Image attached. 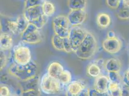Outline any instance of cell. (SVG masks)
<instances>
[{
    "label": "cell",
    "mask_w": 129,
    "mask_h": 96,
    "mask_svg": "<svg viewBox=\"0 0 129 96\" xmlns=\"http://www.w3.org/2000/svg\"><path fill=\"white\" fill-rule=\"evenodd\" d=\"M123 82H129V68L126 71L124 75Z\"/></svg>",
    "instance_id": "cell-38"
},
{
    "label": "cell",
    "mask_w": 129,
    "mask_h": 96,
    "mask_svg": "<svg viewBox=\"0 0 129 96\" xmlns=\"http://www.w3.org/2000/svg\"><path fill=\"white\" fill-rule=\"evenodd\" d=\"M20 87L22 92L30 90L40 89L39 86V78L38 75H36L31 78L26 80L20 81L19 83Z\"/></svg>",
    "instance_id": "cell-12"
},
{
    "label": "cell",
    "mask_w": 129,
    "mask_h": 96,
    "mask_svg": "<svg viewBox=\"0 0 129 96\" xmlns=\"http://www.w3.org/2000/svg\"><path fill=\"white\" fill-rule=\"evenodd\" d=\"M40 89L22 92L21 96H40Z\"/></svg>",
    "instance_id": "cell-34"
},
{
    "label": "cell",
    "mask_w": 129,
    "mask_h": 96,
    "mask_svg": "<svg viewBox=\"0 0 129 96\" xmlns=\"http://www.w3.org/2000/svg\"><path fill=\"white\" fill-rule=\"evenodd\" d=\"M123 93L120 83L110 82L108 91L109 96H123Z\"/></svg>",
    "instance_id": "cell-18"
},
{
    "label": "cell",
    "mask_w": 129,
    "mask_h": 96,
    "mask_svg": "<svg viewBox=\"0 0 129 96\" xmlns=\"http://www.w3.org/2000/svg\"><path fill=\"white\" fill-rule=\"evenodd\" d=\"M67 5L70 10H84L87 6V0H68Z\"/></svg>",
    "instance_id": "cell-19"
},
{
    "label": "cell",
    "mask_w": 129,
    "mask_h": 96,
    "mask_svg": "<svg viewBox=\"0 0 129 96\" xmlns=\"http://www.w3.org/2000/svg\"><path fill=\"white\" fill-rule=\"evenodd\" d=\"M57 79L62 85H68L72 80V75L70 71L64 70L59 75Z\"/></svg>",
    "instance_id": "cell-23"
},
{
    "label": "cell",
    "mask_w": 129,
    "mask_h": 96,
    "mask_svg": "<svg viewBox=\"0 0 129 96\" xmlns=\"http://www.w3.org/2000/svg\"><path fill=\"white\" fill-rule=\"evenodd\" d=\"M88 31L79 26L71 27L69 37L73 52L75 53L86 37Z\"/></svg>",
    "instance_id": "cell-6"
},
{
    "label": "cell",
    "mask_w": 129,
    "mask_h": 96,
    "mask_svg": "<svg viewBox=\"0 0 129 96\" xmlns=\"http://www.w3.org/2000/svg\"><path fill=\"white\" fill-rule=\"evenodd\" d=\"M53 27L54 34L62 38L69 37L71 27L67 16H55L53 20Z\"/></svg>",
    "instance_id": "cell-4"
},
{
    "label": "cell",
    "mask_w": 129,
    "mask_h": 96,
    "mask_svg": "<svg viewBox=\"0 0 129 96\" xmlns=\"http://www.w3.org/2000/svg\"><path fill=\"white\" fill-rule=\"evenodd\" d=\"M85 10H70L67 17L71 27L79 26L82 25L87 18Z\"/></svg>",
    "instance_id": "cell-7"
},
{
    "label": "cell",
    "mask_w": 129,
    "mask_h": 96,
    "mask_svg": "<svg viewBox=\"0 0 129 96\" xmlns=\"http://www.w3.org/2000/svg\"><path fill=\"white\" fill-rule=\"evenodd\" d=\"M38 66L37 64L31 61L26 65L14 64L10 66L8 72L20 81H26L37 75Z\"/></svg>",
    "instance_id": "cell-1"
},
{
    "label": "cell",
    "mask_w": 129,
    "mask_h": 96,
    "mask_svg": "<svg viewBox=\"0 0 129 96\" xmlns=\"http://www.w3.org/2000/svg\"><path fill=\"white\" fill-rule=\"evenodd\" d=\"M46 0H25L24 9H27L30 7L36 6H42Z\"/></svg>",
    "instance_id": "cell-26"
},
{
    "label": "cell",
    "mask_w": 129,
    "mask_h": 96,
    "mask_svg": "<svg viewBox=\"0 0 129 96\" xmlns=\"http://www.w3.org/2000/svg\"><path fill=\"white\" fill-rule=\"evenodd\" d=\"M123 82L125 84V85H126L129 89V82Z\"/></svg>",
    "instance_id": "cell-41"
},
{
    "label": "cell",
    "mask_w": 129,
    "mask_h": 96,
    "mask_svg": "<svg viewBox=\"0 0 129 96\" xmlns=\"http://www.w3.org/2000/svg\"><path fill=\"white\" fill-rule=\"evenodd\" d=\"M120 0H106L107 6L110 8L116 9L119 6Z\"/></svg>",
    "instance_id": "cell-33"
},
{
    "label": "cell",
    "mask_w": 129,
    "mask_h": 96,
    "mask_svg": "<svg viewBox=\"0 0 129 96\" xmlns=\"http://www.w3.org/2000/svg\"><path fill=\"white\" fill-rule=\"evenodd\" d=\"M10 96H14V95H10Z\"/></svg>",
    "instance_id": "cell-42"
},
{
    "label": "cell",
    "mask_w": 129,
    "mask_h": 96,
    "mask_svg": "<svg viewBox=\"0 0 129 96\" xmlns=\"http://www.w3.org/2000/svg\"><path fill=\"white\" fill-rule=\"evenodd\" d=\"M78 96H91L90 89L88 87H85Z\"/></svg>",
    "instance_id": "cell-37"
},
{
    "label": "cell",
    "mask_w": 129,
    "mask_h": 96,
    "mask_svg": "<svg viewBox=\"0 0 129 96\" xmlns=\"http://www.w3.org/2000/svg\"><path fill=\"white\" fill-rule=\"evenodd\" d=\"M48 21V17L44 16V15L42 16H40L36 20L31 22L30 23H32L38 29H40L43 27L45 25L46 22Z\"/></svg>",
    "instance_id": "cell-25"
},
{
    "label": "cell",
    "mask_w": 129,
    "mask_h": 96,
    "mask_svg": "<svg viewBox=\"0 0 129 96\" xmlns=\"http://www.w3.org/2000/svg\"><path fill=\"white\" fill-rule=\"evenodd\" d=\"M90 95L91 96H109L107 93L103 94L99 93L94 89H90Z\"/></svg>",
    "instance_id": "cell-36"
},
{
    "label": "cell",
    "mask_w": 129,
    "mask_h": 96,
    "mask_svg": "<svg viewBox=\"0 0 129 96\" xmlns=\"http://www.w3.org/2000/svg\"><path fill=\"white\" fill-rule=\"evenodd\" d=\"M64 70V67L62 64L58 62H54L49 65L47 73L50 76L57 79Z\"/></svg>",
    "instance_id": "cell-14"
},
{
    "label": "cell",
    "mask_w": 129,
    "mask_h": 96,
    "mask_svg": "<svg viewBox=\"0 0 129 96\" xmlns=\"http://www.w3.org/2000/svg\"><path fill=\"white\" fill-rule=\"evenodd\" d=\"M97 48V43L95 37L91 33L88 32L86 37L74 53L79 59L88 60L95 54Z\"/></svg>",
    "instance_id": "cell-2"
},
{
    "label": "cell",
    "mask_w": 129,
    "mask_h": 96,
    "mask_svg": "<svg viewBox=\"0 0 129 96\" xmlns=\"http://www.w3.org/2000/svg\"><path fill=\"white\" fill-rule=\"evenodd\" d=\"M102 47L104 50L109 54H117L121 49L122 43L117 37L107 38L103 42Z\"/></svg>",
    "instance_id": "cell-8"
},
{
    "label": "cell",
    "mask_w": 129,
    "mask_h": 96,
    "mask_svg": "<svg viewBox=\"0 0 129 96\" xmlns=\"http://www.w3.org/2000/svg\"><path fill=\"white\" fill-rule=\"evenodd\" d=\"M110 82V80L107 76L100 75L95 80L94 89L101 93H107Z\"/></svg>",
    "instance_id": "cell-10"
},
{
    "label": "cell",
    "mask_w": 129,
    "mask_h": 96,
    "mask_svg": "<svg viewBox=\"0 0 129 96\" xmlns=\"http://www.w3.org/2000/svg\"><path fill=\"white\" fill-rule=\"evenodd\" d=\"M23 15L29 23L43 15L42 6H36L24 9Z\"/></svg>",
    "instance_id": "cell-11"
},
{
    "label": "cell",
    "mask_w": 129,
    "mask_h": 96,
    "mask_svg": "<svg viewBox=\"0 0 129 96\" xmlns=\"http://www.w3.org/2000/svg\"><path fill=\"white\" fill-rule=\"evenodd\" d=\"M108 77L110 80V82L115 83H120V76L118 73L116 72H108Z\"/></svg>",
    "instance_id": "cell-31"
},
{
    "label": "cell",
    "mask_w": 129,
    "mask_h": 96,
    "mask_svg": "<svg viewBox=\"0 0 129 96\" xmlns=\"http://www.w3.org/2000/svg\"><path fill=\"white\" fill-rule=\"evenodd\" d=\"M38 29L35 27L33 24H32V23H29V25H28V26L27 27V28L25 30V31L23 32L21 34V37H24L27 35H28L32 32H34L36 30H38Z\"/></svg>",
    "instance_id": "cell-32"
},
{
    "label": "cell",
    "mask_w": 129,
    "mask_h": 96,
    "mask_svg": "<svg viewBox=\"0 0 129 96\" xmlns=\"http://www.w3.org/2000/svg\"><path fill=\"white\" fill-rule=\"evenodd\" d=\"M111 17L105 13H101L97 16L96 22L98 26L101 28H106L109 26L111 23Z\"/></svg>",
    "instance_id": "cell-17"
},
{
    "label": "cell",
    "mask_w": 129,
    "mask_h": 96,
    "mask_svg": "<svg viewBox=\"0 0 129 96\" xmlns=\"http://www.w3.org/2000/svg\"><path fill=\"white\" fill-rule=\"evenodd\" d=\"M85 87V84L82 80L71 81L67 86L66 96H78Z\"/></svg>",
    "instance_id": "cell-9"
},
{
    "label": "cell",
    "mask_w": 129,
    "mask_h": 96,
    "mask_svg": "<svg viewBox=\"0 0 129 96\" xmlns=\"http://www.w3.org/2000/svg\"><path fill=\"white\" fill-rule=\"evenodd\" d=\"M63 47L64 51L65 52L67 53H71L73 52L69 37L63 38Z\"/></svg>",
    "instance_id": "cell-29"
},
{
    "label": "cell",
    "mask_w": 129,
    "mask_h": 96,
    "mask_svg": "<svg viewBox=\"0 0 129 96\" xmlns=\"http://www.w3.org/2000/svg\"><path fill=\"white\" fill-rule=\"evenodd\" d=\"M1 96H10V92L9 88L6 86H2L0 88Z\"/></svg>",
    "instance_id": "cell-35"
},
{
    "label": "cell",
    "mask_w": 129,
    "mask_h": 96,
    "mask_svg": "<svg viewBox=\"0 0 129 96\" xmlns=\"http://www.w3.org/2000/svg\"><path fill=\"white\" fill-rule=\"evenodd\" d=\"M117 16L121 20H129V7H123L118 12Z\"/></svg>",
    "instance_id": "cell-27"
},
{
    "label": "cell",
    "mask_w": 129,
    "mask_h": 96,
    "mask_svg": "<svg viewBox=\"0 0 129 96\" xmlns=\"http://www.w3.org/2000/svg\"><path fill=\"white\" fill-rule=\"evenodd\" d=\"M17 26L18 33L21 34L27 28L28 25L29 24V22L26 19V18L23 15L19 16L17 17L16 20Z\"/></svg>",
    "instance_id": "cell-22"
},
{
    "label": "cell",
    "mask_w": 129,
    "mask_h": 96,
    "mask_svg": "<svg viewBox=\"0 0 129 96\" xmlns=\"http://www.w3.org/2000/svg\"><path fill=\"white\" fill-rule=\"evenodd\" d=\"M61 85L59 80L46 73L42 76L40 83V89L46 95H54L59 93Z\"/></svg>",
    "instance_id": "cell-3"
},
{
    "label": "cell",
    "mask_w": 129,
    "mask_h": 96,
    "mask_svg": "<svg viewBox=\"0 0 129 96\" xmlns=\"http://www.w3.org/2000/svg\"><path fill=\"white\" fill-rule=\"evenodd\" d=\"M121 67V62L116 58L108 59L105 63V68L108 72L119 73Z\"/></svg>",
    "instance_id": "cell-16"
},
{
    "label": "cell",
    "mask_w": 129,
    "mask_h": 96,
    "mask_svg": "<svg viewBox=\"0 0 129 96\" xmlns=\"http://www.w3.org/2000/svg\"><path fill=\"white\" fill-rule=\"evenodd\" d=\"M51 41L55 49L60 51H64L63 38L54 34L52 37Z\"/></svg>",
    "instance_id": "cell-24"
},
{
    "label": "cell",
    "mask_w": 129,
    "mask_h": 96,
    "mask_svg": "<svg viewBox=\"0 0 129 96\" xmlns=\"http://www.w3.org/2000/svg\"><path fill=\"white\" fill-rule=\"evenodd\" d=\"M13 58L16 64L26 65L32 61L31 51L27 46L19 44L14 47Z\"/></svg>",
    "instance_id": "cell-5"
},
{
    "label": "cell",
    "mask_w": 129,
    "mask_h": 96,
    "mask_svg": "<svg viewBox=\"0 0 129 96\" xmlns=\"http://www.w3.org/2000/svg\"><path fill=\"white\" fill-rule=\"evenodd\" d=\"M116 37V35L114 32L113 31H110L108 32V38H113Z\"/></svg>",
    "instance_id": "cell-39"
},
{
    "label": "cell",
    "mask_w": 129,
    "mask_h": 96,
    "mask_svg": "<svg viewBox=\"0 0 129 96\" xmlns=\"http://www.w3.org/2000/svg\"><path fill=\"white\" fill-rule=\"evenodd\" d=\"M88 74L93 77H97L99 76L101 72L100 66L96 63H92L90 64L87 69Z\"/></svg>",
    "instance_id": "cell-21"
},
{
    "label": "cell",
    "mask_w": 129,
    "mask_h": 96,
    "mask_svg": "<svg viewBox=\"0 0 129 96\" xmlns=\"http://www.w3.org/2000/svg\"><path fill=\"white\" fill-rule=\"evenodd\" d=\"M0 67H1V71L5 68L7 64V56L6 53H5L4 51L1 50V57H0Z\"/></svg>",
    "instance_id": "cell-30"
},
{
    "label": "cell",
    "mask_w": 129,
    "mask_h": 96,
    "mask_svg": "<svg viewBox=\"0 0 129 96\" xmlns=\"http://www.w3.org/2000/svg\"><path fill=\"white\" fill-rule=\"evenodd\" d=\"M13 38L11 34L7 32H3L1 34L0 46L3 51L9 50L12 48Z\"/></svg>",
    "instance_id": "cell-13"
},
{
    "label": "cell",
    "mask_w": 129,
    "mask_h": 96,
    "mask_svg": "<svg viewBox=\"0 0 129 96\" xmlns=\"http://www.w3.org/2000/svg\"><path fill=\"white\" fill-rule=\"evenodd\" d=\"M43 15L47 17L54 15L55 12V7L54 4L50 1L46 0L42 5Z\"/></svg>",
    "instance_id": "cell-20"
},
{
    "label": "cell",
    "mask_w": 129,
    "mask_h": 96,
    "mask_svg": "<svg viewBox=\"0 0 129 96\" xmlns=\"http://www.w3.org/2000/svg\"><path fill=\"white\" fill-rule=\"evenodd\" d=\"M123 7H129V0H122Z\"/></svg>",
    "instance_id": "cell-40"
},
{
    "label": "cell",
    "mask_w": 129,
    "mask_h": 96,
    "mask_svg": "<svg viewBox=\"0 0 129 96\" xmlns=\"http://www.w3.org/2000/svg\"><path fill=\"white\" fill-rule=\"evenodd\" d=\"M42 39V35L39 29L21 37L23 42L28 44H38L41 42Z\"/></svg>",
    "instance_id": "cell-15"
},
{
    "label": "cell",
    "mask_w": 129,
    "mask_h": 96,
    "mask_svg": "<svg viewBox=\"0 0 129 96\" xmlns=\"http://www.w3.org/2000/svg\"><path fill=\"white\" fill-rule=\"evenodd\" d=\"M7 26L9 31L13 34H15L18 32V26L16 21L8 20L7 22Z\"/></svg>",
    "instance_id": "cell-28"
}]
</instances>
